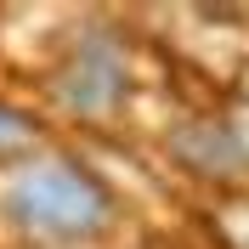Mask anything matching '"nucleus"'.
<instances>
[{"mask_svg": "<svg viewBox=\"0 0 249 249\" xmlns=\"http://www.w3.org/2000/svg\"><path fill=\"white\" fill-rule=\"evenodd\" d=\"M0 215L23 238L46 244H74L113 221V193L96 181L85 164L68 159H29L0 181Z\"/></svg>", "mask_w": 249, "mask_h": 249, "instance_id": "obj_1", "label": "nucleus"}, {"mask_svg": "<svg viewBox=\"0 0 249 249\" xmlns=\"http://www.w3.org/2000/svg\"><path fill=\"white\" fill-rule=\"evenodd\" d=\"M124 79H130V68H124V51L113 46L108 34H91V40H79V46L68 51V62H62L57 79H51V91H57V102H62L68 113L102 119V113L119 108Z\"/></svg>", "mask_w": 249, "mask_h": 249, "instance_id": "obj_2", "label": "nucleus"}, {"mask_svg": "<svg viewBox=\"0 0 249 249\" xmlns=\"http://www.w3.org/2000/svg\"><path fill=\"white\" fill-rule=\"evenodd\" d=\"M29 142H34L29 119H23V113H12L6 102H0V159H6V153H23Z\"/></svg>", "mask_w": 249, "mask_h": 249, "instance_id": "obj_3", "label": "nucleus"}]
</instances>
